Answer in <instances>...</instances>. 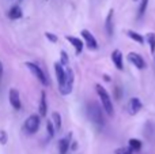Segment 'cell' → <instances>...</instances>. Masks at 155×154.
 <instances>
[{
  "label": "cell",
  "instance_id": "obj_9",
  "mask_svg": "<svg viewBox=\"0 0 155 154\" xmlns=\"http://www.w3.org/2000/svg\"><path fill=\"white\" fill-rule=\"evenodd\" d=\"M105 30H106V34L109 37H113L114 34V11L109 10L106 15V19H105Z\"/></svg>",
  "mask_w": 155,
  "mask_h": 154
},
{
  "label": "cell",
  "instance_id": "obj_26",
  "mask_svg": "<svg viewBox=\"0 0 155 154\" xmlns=\"http://www.w3.org/2000/svg\"><path fill=\"white\" fill-rule=\"evenodd\" d=\"M0 143L2 145H5L7 143V132L5 131H0Z\"/></svg>",
  "mask_w": 155,
  "mask_h": 154
},
{
  "label": "cell",
  "instance_id": "obj_25",
  "mask_svg": "<svg viewBox=\"0 0 155 154\" xmlns=\"http://www.w3.org/2000/svg\"><path fill=\"white\" fill-rule=\"evenodd\" d=\"M45 37L48 38V40L51 41V42H57V40H59L56 34H53V33H49V32H46V33H45Z\"/></svg>",
  "mask_w": 155,
  "mask_h": 154
},
{
  "label": "cell",
  "instance_id": "obj_16",
  "mask_svg": "<svg viewBox=\"0 0 155 154\" xmlns=\"http://www.w3.org/2000/svg\"><path fill=\"white\" fill-rule=\"evenodd\" d=\"M48 113V102H46V93L42 92L41 93V98H40V116L45 117Z\"/></svg>",
  "mask_w": 155,
  "mask_h": 154
},
{
  "label": "cell",
  "instance_id": "obj_28",
  "mask_svg": "<svg viewBox=\"0 0 155 154\" xmlns=\"http://www.w3.org/2000/svg\"><path fill=\"white\" fill-rule=\"evenodd\" d=\"M3 74H4V67H3V63L0 62V89H2V83H3Z\"/></svg>",
  "mask_w": 155,
  "mask_h": 154
},
{
  "label": "cell",
  "instance_id": "obj_31",
  "mask_svg": "<svg viewBox=\"0 0 155 154\" xmlns=\"http://www.w3.org/2000/svg\"><path fill=\"white\" fill-rule=\"evenodd\" d=\"M21 3H23V0H18V2H16V4L21 5Z\"/></svg>",
  "mask_w": 155,
  "mask_h": 154
},
{
  "label": "cell",
  "instance_id": "obj_12",
  "mask_svg": "<svg viewBox=\"0 0 155 154\" xmlns=\"http://www.w3.org/2000/svg\"><path fill=\"white\" fill-rule=\"evenodd\" d=\"M142 108H143V104H142V101H140V98L134 97V98H131V100H129V102H128V112H129V115L139 113V112L142 111Z\"/></svg>",
  "mask_w": 155,
  "mask_h": 154
},
{
  "label": "cell",
  "instance_id": "obj_32",
  "mask_svg": "<svg viewBox=\"0 0 155 154\" xmlns=\"http://www.w3.org/2000/svg\"><path fill=\"white\" fill-rule=\"evenodd\" d=\"M134 2H137V0H134Z\"/></svg>",
  "mask_w": 155,
  "mask_h": 154
},
{
  "label": "cell",
  "instance_id": "obj_24",
  "mask_svg": "<svg viewBox=\"0 0 155 154\" xmlns=\"http://www.w3.org/2000/svg\"><path fill=\"white\" fill-rule=\"evenodd\" d=\"M132 153H134V150L131 147H118L114 152V154H132Z\"/></svg>",
  "mask_w": 155,
  "mask_h": 154
},
{
  "label": "cell",
  "instance_id": "obj_6",
  "mask_svg": "<svg viewBox=\"0 0 155 154\" xmlns=\"http://www.w3.org/2000/svg\"><path fill=\"white\" fill-rule=\"evenodd\" d=\"M54 72H56V78H57V83H59V89L64 86L65 83V78H67V70L61 63H54Z\"/></svg>",
  "mask_w": 155,
  "mask_h": 154
},
{
  "label": "cell",
  "instance_id": "obj_15",
  "mask_svg": "<svg viewBox=\"0 0 155 154\" xmlns=\"http://www.w3.org/2000/svg\"><path fill=\"white\" fill-rule=\"evenodd\" d=\"M7 16L10 19H12V21H16V19H21L22 16H23V12H22V8L19 4H15L12 5V7L8 10L7 12Z\"/></svg>",
  "mask_w": 155,
  "mask_h": 154
},
{
  "label": "cell",
  "instance_id": "obj_2",
  "mask_svg": "<svg viewBox=\"0 0 155 154\" xmlns=\"http://www.w3.org/2000/svg\"><path fill=\"white\" fill-rule=\"evenodd\" d=\"M95 90H97V93H98V97H99V100H101L104 111L106 112L109 116H113V115H114V108H113V102H112V100H110L109 93H107L106 89L99 83L95 85Z\"/></svg>",
  "mask_w": 155,
  "mask_h": 154
},
{
  "label": "cell",
  "instance_id": "obj_8",
  "mask_svg": "<svg viewBox=\"0 0 155 154\" xmlns=\"http://www.w3.org/2000/svg\"><path fill=\"white\" fill-rule=\"evenodd\" d=\"M8 100H10V104L15 111H19L22 108V101H21V95H19V92L16 89H10V93H8Z\"/></svg>",
  "mask_w": 155,
  "mask_h": 154
},
{
  "label": "cell",
  "instance_id": "obj_21",
  "mask_svg": "<svg viewBox=\"0 0 155 154\" xmlns=\"http://www.w3.org/2000/svg\"><path fill=\"white\" fill-rule=\"evenodd\" d=\"M147 42L150 45V51L151 53H155V33H147Z\"/></svg>",
  "mask_w": 155,
  "mask_h": 154
},
{
  "label": "cell",
  "instance_id": "obj_27",
  "mask_svg": "<svg viewBox=\"0 0 155 154\" xmlns=\"http://www.w3.org/2000/svg\"><path fill=\"white\" fill-rule=\"evenodd\" d=\"M121 95H123V92H121L120 87H114V98L116 100H120Z\"/></svg>",
  "mask_w": 155,
  "mask_h": 154
},
{
  "label": "cell",
  "instance_id": "obj_22",
  "mask_svg": "<svg viewBox=\"0 0 155 154\" xmlns=\"http://www.w3.org/2000/svg\"><path fill=\"white\" fill-rule=\"evenodd\" d=\"M46 131H48V138H53L54 134H56V127H54L52 120H49V122L46 123Z\"/></svg>",
  "mask_w": 155,
  "mask_h": 154
},
{
  "label": "cell",
  "instance_id": "obj_10",
  "mask_svg": "<svg viewBox=\"0 0 155 154\" xmlns=\"http://www.w3.org/2000/svg\"><path fill=\"white\" fill-rule=\"evenodd\" d=\"M71 143H72V132H68L64 138H61L59 141V153L67 154V152L71 147Z\"/></svg>",
  "mask_w": 155,
  "mask_h": 154
},
{
  "label": "cell",
  "instance_id": "obj_18",
  "mask_svg": "<svg viewBox=\"0 0 155 154\" xmlns=\"http://www.w3.org/2000/svg\"><path fill=\"white\" fill-rule=\"evenodd\" d=\"M52 122H53L54 127H56V131L61 130V116H60L59 112H53L52 113Z\"/></svg>",
  "mask_w": 155,
  "mask_h": 154
},
{
  "label": "cell",
  "instance_id": "obj_17",
  "mask_svg": "<svg viewBox=\"0 0 155 154\" xmlns=\"http://www.w3.org/2000/svg\"><path fill=\"white\" fill-rule=\"evenodd\" d=\"M127 35H128L131 40H134L135 42L137 44H144V37L142 34H139L137 32H134V30H128L127 32Z\"/></svg>",
  "mask_w": 155,
  "mask_h": 154
},
{
  "label": "cell",
  "instance_id": "obj_1",
  "mask_svg": "<svg viewBox=\"0 0 155 154\" xmlns=\"http://www.w3.org/2000/svg\"><path fill=\"white\" fill-rule=\"evenodd\" d=\"M87 116L90 122L97 127H104L105 124V117H104V111L97 102H88L87 104Z\"/></svg>",
  "mask_w": 155,
  "mask_h": 154
},
{
  "label": "cell",
  "instance_id": "obj_20",
  "mask_svg": "<svg viewBox=\"0 0 155 154\" xmlns=\"http://www.w3.org/2000/svg\"><path fill=\"white\" fill-rule=\"evenodd\" d=\"M147 7H148V0H140L139 10H137V18H142V16L144 15Z\"/></svg>",
  "mask_w": 155,
  "mask_h": 154
},
{
  "label": "cell",
  "instance_id": "obj_7",
  "mask_svg": "<svg viewBox=\"0 0 155 154\" xmlns=\"http://www.w3.org/2000/svg\"><path fill=\"white\" fill-rule=\"evenodd\" d=\"M80 34H82V37L84 38V44L87 45V48H90V49H98V42H97L95 37L93 35V33H91L90 30L83 29L82 32H80Z\"/></svg>",
  "mask_w": 155,
  "mask_h": 154
},
{
  "label": "cell",
  "instance_id": "obj_14",
  "mask_svg": "<svg viewBox=\"0 0 155 154\" xmlns=\"http://www.w3.org/2000/svg\"><path fill=\"white\" fill-rule=\"evenodd\" d=\"M67 41H70L71 42V45L75 48V51H76V53L79 55V53H82V51H83V48H84V42H83L80 38H78V37H74V35H67Z\"/></svg>",
  "mask_w": 155,
  "mask_h": 154
},
{
  "label": "cell",
  "instance_id": "obj_5",
  "mask_svg": "<svg viewBox=\"0 0 155 154\" xmlns=\"http://www.w3.org/2000/svg\"><path fill=\"white\" fill-rule=\"evenodd\" d=\"M65 70H67V78H65V83L63 87H60V93H61L63 95H68L71 94V92H72V87H74V81H75V75H74V71L71 70L70 67H65Z\"/></svg>",
  "mask_w": 155,
  "mask_h": 154
},
{
  "label": "cell",
  "instance_id": "obj_29",
  "mask_svg": "<svg viewBox=\"0 0 155 154\" xmlns=\"http://www.w3.org/2000/svg\"><path fill=\"white\" fill-rule=\"evenodd\" d=\"M76 147H78L76 142H72V143H71V149H72V150H75V149H76Z\"/></svg>",
  "mask_w": 155,
  "mask_h": 154
},
{
  "label": "cell",
  "instance_id": "obj_3",
  "mask_svg": "<svg viewBox=\"0 0 155 154\" xmlns=\"http://www.w3.org/2000/svg\"><path fill=\"white\" fill-rule=\"evenodd\" d=\"M40 124H41L40 115H30V116L26 119V122H25V130H26L27 134L33 135V134H35L38 131Z\"/></svg>",
  "mask_w": 155,
  "mask_h": 154
},
{
  "label": "cell",
  "instance_id": "obj_23",
  "mask_svg": "<svg viewBox=\"0 0 155 154\" xmlns=\"http://www.w3.org/2000/svg\"><path fill=\"white\" fill-rule=\"evenodd\" d=\"M60 63H61L63 65H64V67H67L68 64H70V59H68V53L65 51H61L60 52Z\"/></svg>",
  "mask_w": 155,
  "mask_h": 154
},
{
  "label": "cell",
  "instance_id": "obj_33",
  "mask_svg": "<svg viewBox=\"0 0 155 154\" xmlns=\"http://www.w3.org/2000/svg\"><path fill=\"white\" fill-rule=\"evenodd\" d=\"M154 57H155V53H154Z\"/></svg>",
  "mask_w": 155,
  "mask_h": 154
},
{
  "label": "cell",
  "instance_id": "obj_11",
  "mask_svg": "<svg viewBox=\"0 0 155 154\" xmlns=\"http://www.w3.org/2000/svg\"><path fill=\"white\" fill-rule=\"evenodd\" d=\"M128 60L136 68H139V70H143V68H146L144 59H143V57L140 56L139 53H136V52H131V53H128Z\"/></svg>",
  "mask_w": 155,
  "mask_h": 154
},
{
  "label": "cell",
  "instance_id": "obj_30",
  "mask_svg": "<svg viewBox=\"0 0 155 154\" xmlns=\"http://www.w3.org/2000/svg\"><path fill=\"white\" fill-rule=\"evenodd\" d=\"M104 79H105L106 82H109V81H110V76H109V75H104Z\"/></svg>",
  "mask_w": 155,
  "mask_h": 154
},
{
  "label": "cell",
  "instance_id": "obj_13",
  "mask_svg": "<svg viewBox=\"0 0 155 154\" xmlns=\"http://www.w3.org/2000/svg\"><path fill=\"white\" fill-rule=\"evenodd\" d=\"M112 62L117 70H120V71L124 70V59H123V53H121L120 49H114L112 52Z\"/></svg>",
  "mask_w": 155,
  "mask_h": 154
},
{
  "label": "cell",
  "instance_id": "obj_19",
  "mask_svg": "<svg viewBox=\"0 0 155 154\" xmlns=\"http://www.w3.org/2000/svg\"><path fill=\"white\" fill-rule=\"evenodd\" d=\"M128 145H129V147H131L134 152H139L140 149H142V142L139 141V139H135V138H131L128 141Z\"/></svg>",
  "mask_w": 155,
  "mask_h": 154
},
{
  "label": "cell",
  "instance_id": "obj_4",
  "mask_svg": "<svg viewBox=\"0 0 155 154\" xmlns=\"http://www.w3.org/2000/svg\"><path fill=\"white\" fill-rule=\"evenodd\" d=\"M25 65H26L27 68H29L30 71H31V74L35 76V78L38 79V81L41 82V85H44V86H48V79H46V75L44 74V71L41 70L40 65H37L35 63H31V62H26L25 63Z\"/></svg>",
  "mask_w": 155,
  "mask_h": 154
}]
</instances>
